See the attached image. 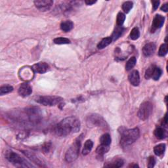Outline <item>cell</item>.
<instances>
[{
    "label": "cell",
    "instance_id": "d590c367",
    "mask_svg": "<svg viewBox=\"0 0 168 168\" xmlns=\"http://www.w3.org/2000/svg\"><path fill=\"white\" fill-rule=\"evenodd\" d=\"M129 167H139V166L137 164H131Z\"/></svg>",
    "mask_w": 168,
    "mask_h": 168
},
{
    "label": "cell",
    "instance_id": "7a4b0ae2",
    "mask_svg": "<svg viewBox=\"0 0 168 168\" xmlns=\"http://www.w3.org/2000/svg\"><path fill=\"white\" fill-rule=\"evenodd\" d=\"M120 145L122 148H126L132 145L139 137V129L137 127L127 129L124 127L120 128Z\"/></svg>",
    "mask_w": 168,
    "mask_h": 168
},
{
    "label": "cell",
    "instance_id": "ba28073f",
    "mask_svg": "<svg viewBox=\"0 0 168 168\" xmlns=\"http://www.w3.org/2000/svg\"><path fill=\"white\" fill-rule=\"evenodd\" d=\"M162 74V71L160 68L156 67L154 65H151L145 72V78L150 79L152 78L154 80H158Z\"/></svg>",
    "mask_w": 168,
    "mask_h": 168
},
{
    "label": "cell",
    "instance_id": "e575fe53",
    "mask_svg": "<svg viewBox=\"0 0 168 168\" xmlns=\"http://www.w3.org/2000/svg\"><path fill=\"white\" fill-rule=\"evenodd\" d=\"M161 10L164 11V12H167L168 10V7H167V3H166L162 5V7H161Z\"/></svg>",
    "mask_w": 168,
    "mask_h": 168
},
{
    "label": "cell",
    "instance_id": "44dd1931",
    "mask_svg": "<svg viewBox=\"0 0 168 168\" xmlns=\"http://www.w3.org/2000/svg\"><path fill=\"white\" fill-rule=\"evenodd\" d=\"M111 137L108 133H105L103 135L101 138H100V142H101V145H104V146H110L111 144Z\"/></svg>",
    "mask_w": 168,
    "mask_h": 168
},
{
    "label": "cell",
    "instance_id": "d6986e66",
    "mask_svg": "<svg viewBox=\"0 0 168 168\" xmlns=\"http://www.w3.org/2000/svg\"><path fill=\"white\" fill-rule=\"evenodd\" d=\"M154 135L159 139H164L166 137L167 132L164 127H158L154 131Z\"/></svg>",
    "mask_w": 168,
    "mask_h": 168
},
{
    "label": "cell",
    "instance_id": "9a60e30c",
    "mask_svg": "<svg viewBox=\"0 0 168 168\" xmlns=\"http://www.w3.org/2000/svg\"><path fill=\"white\" fill-rule=\"evenodd\" d=\"M23 153L25 154L26 156H27L31 161H32L35 164H38L41 167L44 166L43 161L33 152H31L29 151H23Z\"/></svg>",
    "mask_w": 168,
    "mask_h": 168
},
{
    "label": "cell",
    "instance_id": "2e32d148",
    "mask_svg": "<svg viewBox=\"0 0 168 168\" xmlns=\"http://www.w3.org/2000/svg\"><path fill=\"white\" fill-rule=\"evenodd\" d=\"M124 161L121 158H116L110 161L107 162L104 164V167H120L123 165Z\"/></svg>",
    "mask_w": 168,
    "mask_h": 168
},
{
    "label": "cell",
    "instance_id": "484cf974",
    "mask_svg": "<svg viewBox=\"0 0 168 168\" xmlns=\"http://www.w3.org/2000/svg\"><path fill=\"white\" fill-rule=\"evenodd\" d=\"M137 63V59L135 57H133L132 58H130L129 60L127 62L126 65V70L129 71L132 69V68L135 66V64Z\"/></svg>",
    "mask_w": 168,
    "mask_h": 168
},
{
    "label": "cell",
    "instance_id": "ffe728a7",
    "mask_svg": "<svg viewBox=\"0 0 168 168\" xmlns=\"http://www.w3.org/2000/svg\"><path fill=\"white\" fill-rule=\"evenodd\" d=\"M93 146V142L91 140H87L84 144L82 153L84 155H88L91 151Z\"/></svg>",
    "mask_w": 168,
    "mask_h": 168
},
{
    "label": "cell",
    "instance_id": "e0dca14e",
    "mask_svg": "<svg viewBox=\"0 0 168 168\" xmlns=\"http://www.w3.org/2000/svg\"><path fill=\"white\" fill-rule=\"evenodd\" d=\"M74 28V23L71 21H65L60 24V29L65 32H68Z\"/></svg>",
    "mask_w": 168,
    "mask_h": 168
},
{
    "label": "cell",
    "instance_id": "8fae6325",
    "mask_svg": "<svg viewBox=\"0 0 168 168\" xmlns=\"http://www.w3.org/2000/svg\"><path fill=\"white\" fill-rule=\"evenodd\" d=\"M165 18L161 15H156L153 20V23L152 25V32H154L155 30L160 28L164 25Z\"/></svg>",
    "mask_w": 168,
    "mask_h": 168
},
{
    "label": "cell",
    "instance_id": "7402d4cb",
    "mask_svg": "<svg viewBox=\"0 0 168 168\" xmlns=\"http://www.w3.org/2000/svg\"><path fill=\"white\" fill-rule=\"evenodd\" d=\"M109 149H110V146H104L103 145H99L96 150L97 156L98 157H103L104 154L108 152Z\"/></svg>",
    "mask_w": 168,
    "mask_h": 168
},
{
    "label": "cell",
    "instance_id": "8992f818",
    "mask_svg": "<svg viewBox=\"0 0 168 168\" xmlns=\"http://www.w3.org/2000/svg\"><path fill=\"white\" fill-rule=\"evenodd\" d=\"M63 99L57 96H43L36 98V101L44 106H55L60 104Z\"/></svg>",
    "mask_w": 168,
    "mask_h": 168
},
{
    "label": "cell",
    "instance_id": "83f0119b",
    "mask_svg": "<svg viewBox=\"0 0 168 168\" xmlns=\"http://www.w3.org/2000/svg\"><path fill=\"white\" fill-rule=\"evenodd\" d=\"M125 19H126L125 15H124L123 13H121V12H120V13H118L117 15V18H116L117 26H122L124 21H125Z\"/></svg>",
    "mask_w": 168,
    "mask_h": 168
},
{
    "label": "cell",
    "instance_id": "4dcf8cb0",
    "mask_svg": "<svg viewBox=\"0 0 168 168\" xmlns=\"http://www.w3.org/2000/svg\"><path fill=\"white\" fill-rule=\"evenodd\" d=\"M167 51L168 50H167V43H164V44H162L160 46V49H159V51H158V55L160 56H161V57H164V56L167 55Z\"/></svg>",
    "mask_w": 168,
    "mask_h": 168
},
{
    "label": "cell",
    "instance_id": "d6a6232c",
    "mask_svg": "<svg viewBox=\"0 0 168 168\" xmlns=\"http://www.w3.org/2000/svg\"><path fill=\"white\" fill-rule=\"evenodd\" d=\"M152 6H153V10L156 11L158 9V6L160 5V1H152Z\"/></svg>",
    "mask_w": 168,
    "mask_h": 168
},
{
    "label": "cell",
    "instance_id": "277c9868",
    "mask_svg": "<svg viewBox=\"0 0 168 168\" xmlns=\"http://www.w3.org/2000/svg\"><path fill=\"white\" fill-rule=\"evenodd\" d=\"M81 146V139H77L75 140L70 148L68 149L65 155V160L67 162H72L75 161L79 155V149Z\"/></svg>",
    "mask_w": 168,
    "mask_h": 168
},
{
    "label": "cell",
    "instance_id": "cb8c5ba5",
    "mask_svg": "<svg viewBox=\"0 0 168 168\" xmlns=\"http://www.w3.org/2000/svg\"><path fill=\"white\" fill-rule=\"evenodd\" d=\"M124 30V28L122 27V26H117L114 31V32L113 34V36H111L112 39H113V40L115 41L116 40H118V38H120V37L122 36L123 32Z\"/></svg>",
    "mask_w": 168,
    "mask_h": 168
},
{
    "label": "cell",
    "instance_id": "4316f807",
    "mask_svg": "<svg viewBox=\"0 0 168 168\" xmlns=\"http://www.w3.org/2000/svg\"><path fill=\"white\" fill-rule=\"evenodd\" d=\"M133 3L132 2L127 1V2H126L123 3L122 9L126 13H128L129 12L131 11V9L133 8Z\"/></svg>",
    "mask_w": 168,
    "mask_h": 168
},
{
    "label": "cell",
    "instance_id": "9c48e42d",
    "mask_svg": "<svg viewBox=\"0 0 168 168\" xmlns=\"http://www.w3.org/2000/svg\"><path fill=\"white\" fill-rule=\"evenodd\" d=\"M34 4L40 11H46L51 9L53 2L51 0H40V1H35Z\"/></svg>",
    "mask_w": 168,
    "mask_h": 168
},
{
    "label": "cell",
    "instance_id": "6da1fadb",
    "mask_svg": "<svg viewBox=\"0 0 168 168\" xmlns=\"http://www.w3.org/2000/svg\"><path fill=\"white\" fill-rule=\"evenodd\" d=\"M80 129V122L74 116L67 117L61 120L55 128V132L58 136L65 137L72 133H78Z\"/></svg>",
    "mask_w": 168,
    "mask_h": 168
},
{
    "label": "cell",
    "instance_id": "5bb4252c",
    "mask_svg": "<svg viewBox=\"0 0 168 168\" xmlns=\"http://www.w3.org/2000/svg\"><path fill=\"white\" fill-rule=\"evenodd\" d=\"M156 50V46L154 43L151 42L148 43L143 47L142 52L146 57H150L152 55L154 54Z\"/></svg>",
    "mask_w": 168,
    "mask_h": 168
},
{
    "label": "cell",
    "instance_id": "1f68e13d",
    "mask_svg": "<svg viewBox=\"0 0 168 168\" xmlns=\"http://www.w3.org/2000/svg\"><path fill=\"white\" fill-rule=\"evenodd\" d=\"M148 167H153L155 165L156 163V159L154 156H150L148 158Z\"/></svg>",
    "mask_w": 168,
    "mask_h": 168
},
{
    "label": "cell",
    "instance_id": "f546056e",
    "mask_svg": "<svg viewBox=\"0 0 168 168\" xmlns=\"http://www.w3.org/2000/svg\"><path fill=\"white\" fill-rule=\"evenodd\" d=\"M53 41L55 43H56V44H59V45L68 44V43H70V40L66 38H57L54 39Z\"/></svg>",
    "mask_w": 168,
    "mask_h": 168
},
{
    "label": "cell",
    "instance_id": "52a82bcc",
    "mask_svg": "<svg viewBox=\"0 0 168 168\" xmlns=\"http://www.w3.org/2000/svg\"><path fill=\"white\" fill-rule=\"evenodd\" d=\"M88 123L89 126L101 127L103 129L108 128V125L103 118L98 114H92L88 117Z\"/></svg>",
    "mask_w": 168,
    "mask_h": 168
},
{
    "label": "cell",
    "instance_id": "836d02e7",
    "mask_svg": "<svg viewBox=\"0 0 168 168\" xmlns=\"http://www.w3.org/2000/svg\"><path fill=\"white\" fill-rule=\"evenodd\" d=\"M96 2H97V1H91V0H86V1H85V4H87L88 5H93V4H95Z\"/></svg>",
    "mask_w": 168,
    "mask_h": 168
},
{
    "label": "cell",
    "instance_id": "7c38bea8",
    "mask_svg": "<svg viewBox=\"0 0 168 168\" xmlns=\"http://www.w3.org/2000/svg\"><path fill=\"white\" fill-rule=\"evenodd\" d=\"M129 81L132 85L138 86L140 84V76L137 70H133L129 74Z\"/></svg>",
    "mask_w": 168,
    "mask_h": 168
},
{
    "label": "cell",
    "instance_id": "ac0fdd59",
    "mask_svg": "<svg viewBox=\"0 0 168 168\" xmlns=\"http://www.w3.org/2000/svg\"><path fill=\"white\" fill-rule=\"evenodd\" d=\"M166 151V145L164 143L159 144L154 148V154L158 156H162Z\"/></svg>",
    "mask_w": 168,
    "mask_h": 168
},
{
    "label": "cell",
    "instance_id": "603a6c76",
    "mask_svg": "<svg viewBox=\"0 0 168 168\" xmlns=\"http://www.w3.org/2000/svg\"><path fill=\"white\" fill-rule=\"evenodd\" d=\"M112 41H113V39L111 37H107V38H105L101 41V42L98 44L97 47L98 49H103L109 46Z\"/></svg>",
    "mask_w": 168,
    "mask_h": 168
},
{
    "label": "cell",
    "instance_id": "3957f363",
    "mask_svg": "<svg viewBox=\"0 0 168 168\" xmlns=\"http://www.w3.org/2000/svg\"><path fill=\"white\" fill-rule=\"evenodd\" d=\"M5 156L9 161L13 164L16 167H34V166L30 164L28 161L21 157L19 154H18L11 151H6Z\"/></svg>",
    "mask_w": 168,
    "mask_h": 168
},
{
    "label": "cell",
    "instance_id": "4fadbf2b",
    "mask_svg": "<svg viewBox=\"0 0 168 168\" xmlns=\"http://www.w3.org/2000/svg\"><path fill=\"white\" fill-rule=\"evenodd\" d=\"M32 68L34 71V72L36 73L44 74L48 70L49 66L47 63H42V62H41V63H38L33 65Z\"/></svg>",
    "mask_w": 168,
    "mask_h": 168
},
{
    "label": "cell",
    "instance_id": "30bf717a",
    "mask_svg": "<svg viewBox=\"0 0 168 168\" xmlns=\"http://www.w3.org/2000/svg\"><path fill=\"white\" fill-rule=\"evenodd\" d=\"M18 94L23 97H26L31 95L32 93V87L30 86V84L27 83H24L21 85V86L18 88Z\"/></svg>",
    "mask_w": 168,
    "mask_h": 168
},
{
    "label": "cell",
    "instance_id": "d4e9b609",
    "mask_svg": "<svg viewBox=\"0 0 168 168\" xmlns=\"http://www.w3.org/2000/svg\"><path fill=\"white\" fill-rule=\"evenodd\" d=\"M13 91V88L11 85H3L2 86L1 88H0V95H4L9 93Z\"/></svg>",
    "mask_w": 168,
    "mask_h": 168
},
{
    "label": "cell",
    "instance_id": "5b68a950",
    "mask_svg": "<svg viewBox=\"0 0 168 168\" xmlns=\"http://www.w3.org/2000/svg\"><path fill=\"white\" fill-rule=\"evenodd\" d=\"M152 110L153 106L151 102L145 101L142 103L138 111V117L141 120H146L152 113Z\"/></svg>",
    "mask_w": 168,
    "mask_h": 168
},
{
    "label": "cell",
    "instance_id": "f1b7e54d",
    "mask_svg": "<svg viewBox=\"0 0 168 168\" xmlns=\"http://www.w3.org/2000/svg\"><path fill=\"white\" fill-rule=\"evenodd\" d=\"M140 36V32L138 28H134L130 33V38L133 40H137Z\"/></svg>",
    "mask_w": 168,
    "mask_h": 168
}]
</instances>
